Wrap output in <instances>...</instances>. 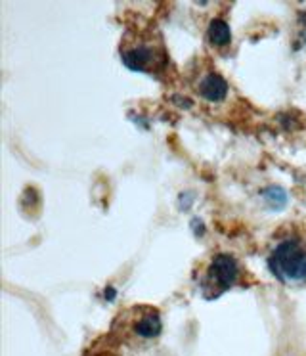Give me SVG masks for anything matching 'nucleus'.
<instances>
[{"instance_id":"423d86ee","label":"nucleus","mask_w":306,"mask_h":356,"mask_svg":"<svg viewBox=\"0 0 306 356\" xmlns=\"http://www.w3.org/2000/svg\"><path fill=\"white\" fill-rule=\"evenodd\" d=\"M163 330V324H161V318L157 312H150V314H145L136 322L134 325V332L140 335V337H144V339H153V337H157Z\"/></svg>"},{"instance_id":"0eeeda50","label":"nucleus","mask_w":306,"mask_h":356,"mask_svg":"<svg viewBox=\"0 0 306 356\" xmlns=\"http://www.w3.org/2000/svg\"><path fill=\"white\" fill-rule=\"evenodd\" d=\"M262 200L266 203L270 209L280 211L287 205V194L285 190L280 186H270L266 190H262Z\"/></svg>"},{"instance_id":"39448f33","label":"nucleus","mask_w":306,"mask_h":356,"mask_svg":"<svg viewBox=\"0 0 306 356\" xmlns=\"http://www.w3.org/2000/svg\"><path fill=\"white\" fill-rule=\"evenodd\" d=\"M207 37H209V42L213 47H228L230 42H232L230 25L224 19H213L209 24V29H207Z\"/></svg>"},{"instance_id":"20e7f679","label":"nucleus","mask_w":306,"mask_h":356,"mask_svg":"<svg viewBox=\"0 0 306 356\" xmlns=\"http://www.w3.org/2000/svg\"><path fill=\"white\" fill-rule=\"evenodd\" d=\"M199 94L209 102H222L228 96V83L218 73H207L199 83Z\"/></svg>"},{"instance_id":"f03ea898","label":"nucleus","mask_w":306,"mask_h":356,"mask_svg":"<svg viewBox=\"0 0 306 356\" xmlns=\"http://www.w3.org/2000/svg\"><path fill=\"white\" fill-rule=\"evenodd\" d=\"M239 278V266L232 255H216L207 266L205 278L201 282V289L207 299H214L230 287L236 286Z\"/></svg>"},{"instance_id":"7ed1b4c3","label":"nucleus","mask_w":306,"mask_h":356,"mask_svg":"<svg viewBox=\"0 0 306 356\" xmlns=\"http://www.w3.org/2000/svg\"><path fill=\"white\" fill-rule=\"evenodd\" d=\"M122 62L129 70L145 73L152 70L153 62H155V52L150 47H130L122 52Z\"/></svg>"},{"instance_id":"f257e3e1","label":"nucleus","mask_w":306,"mask_h":356,"mask_svg":"<svg viewBox=\"0 0 306 356\" xmlns=\"http://www.w3.org/2000/svg\"><path fill=\"white\" fill-rule=\"evenodd\" d=\"M268 268L283 284L306 282V248L298 240H283L268 255Z\"/></svg>"},{"instance_id":"6e6552de","label":"nucleus","mask_w":306,"mask_h":356,"mask_svg":"<svg viewBox=\"0 0 306 356\" xmlns=\"http://www.w3.org/2000/svg\"><path fill=\"white\" fill-rule=\"evenodd\" d=\"M106 297H109V299H113V297H115L113 287H107V289H106Z\"/></svg>"}]
</instances>
